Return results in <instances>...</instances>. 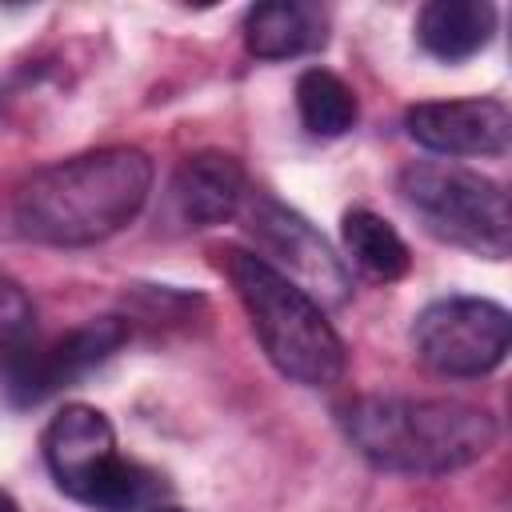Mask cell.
<instances>
[{"instance_id": "2", "label": "cell", "mask_w": 512, "mask_h": 512, "mask_svg": "<svg viewBox=\"0 0 512 512\" xmlns=\"http://www.w3.org/2000/svg\"><path fill=\"white\" fill-rule=\"evenodd\" d=\"M344 432L368 464L404 476L460 472L496 444L484 408L444 396H364L344 408Z\"/></svg>"}, {"instance_id": "16", "label": "cell", "mask_w": 512, "mask_h": 512, "mask_svg": "<svg viewBox=\"0 0 512 512\" xmlns=\"http://www.w3.org/2000/svg\"><path fill=\"white\" fill-rule=\"evenodd\" d=\"M0 512H20V508H16V500H12L4 488H0Z\"/></svg>"}, {"instance_id": "3", "label": "cell", "mask_w": 512, "mask_h": 512, "mask_svg": "<svg viewBox=\"0 0 512 512\" xmlns=\"http://www.w3.org/2000/svg\"><path fill=\"white\" fill-rule=\"evenodd\" d=\"M216 256L252 320L264 356L296 384L308 388L340 384L348 368V348L340 332L328 324L324 308L248 248L228 244Z\"/></svg>"}, {"instance_id": "9", "label": "cell", "mask_w": 512, "mask_h": 512, "mask_svg": "<svg viewBox=\"0 0 512 512\" xmlns=\"http://www.w3.org/2000/svg\"><path fill=\"white\" fill-rule=\"evenodd\" d=\"M408 136L440 156H504L512 140V112L492 96L420 100L404 112Z\"/></svg>"}, {"instance_id": "17", "label": "cell", "mask_w": 512, "mask_h": 512, "mask_svg": "<svg viewBox=\"0 0 512 512\" xmlns=\"http://www.w3.org/2000/svg\"><path fill=\"white\" fill-rule=\"evenodd\" d=\"M148 512H188V508H176V504H156V508H148Z\"/></svg>"}, {"instance_id": "7", "label": "cell", "mask_w": 512, "mask_h": 512, "mask_svg": "<svg viewBox=\"0 0 512 512\" xmlns=\"http://www.w3.org/2000/svg\"><path fill=\"white\" fill-rule=\"evenodd\" d=\"M40 448L60 492H68L88 508H100L112 476L124 464V456L116 452V432L108 416L92 404H64L48 420Z\"/></svg>"}, {"instance_id": "14", "label": "cell", "mask_w": 512, "mask_h": 512, "mask_svg": "<svg viewBox=\"0 0 512 512\" xmlns=\"http://www.w3.org/2000/svg\"><path fill=\"white\" fill-rule=\"evenodd\" d=\"M296 108H300V120L312 136H344L356 116H360V104H356V92L328 68H304L300 80H296Z\"/></svg>"}, {"instance_id": "6", "label": "cell", "mask_w": 512, "mask_h": 512, "mask_svg": "<svg viewBox=\"0 0 512 512\" xmlns=\"http://www.w3.org/2000/svg\"><path fill=\"white\" fill-rule=\"evenodd\" d=\"M244 220L256 240V256L272 264L280 276H288L300 292H308L320 308H340L352 296L348 268L300 212L256 192Z\"/></svg>"}, {"instance_id": "4", "label": "cell", "mask_w": 512, "mask_h": 512, "mask_svg": "<svg viewBox=\"0 0 512 512\" xmlns=\"http://www.w3.org/2000/svg\"><path fill=\"white\" fill-rule=\"evenodd\" d=\"M396 192L436 240L484 260H508L512 212L496 180L444 160H412L400 168Z\"/></svg>"}, {"instance_id": "15", "label": "cell", "mask_w": 512, "mask_h": 512, "mask_svg": "<svg viewBox=\"0 0 512 512\" xmlns=\"http://www.w3.org/2000/svg\"><path fill=\"white\" fill-rule=\"evenodd\" d=\"M32 332H36L32 296L12 276L0 272V364L20 360L32 344Z\"/></svg>"}, {"instance_id": "1", "label": "cell", "mask_w": 512, "mask_h": 512, "mask_svg": "<svg viewBox=\"0 0 512 512\" xmlns=\"http://www.w3.org/2000/svg\"><path fill=\"white\" fill-rule=\"evenodd\" d=\"M152 192V160L140 148H92L40 168L16 192L20 236L52 248H84L132 224Z\"/></svg>"}, {"instance_id": "11", "label": "cell", "mask_w": 512, "mask_h": 512, "mask_svg": "<svg viewBox=\"0 0 512 512\" xmlns=\"http://www.w3.org/2000/svg\"><path fill=\"white\" fill-rule=\"evenodd\" d=\"M244 48L256 60H292L324 48L328 24L316 4L304 0H268L244 12Z\"/></svg>"}, {"instance_id": "13", "label": "cell", "mask_w": 512, "mask_h": 512, "mask_svg": "<svg viewBox=\"0 0 512 512\" xmlns=\"http://www.w3.org/2000/svg\"><path fill=\"white\" fill-rule=\"evenodd\" d=\"M340 236H344L348 256H352L372 280H400V276L412 268V252H408L404 236H400L384 216H376L372 208H352V212H344Z\"/></svg>"}, {"instance_id": "5", "label": "cell", "mask_w": 512, "mask_h": 512, "mask_svg": "<svg viewBox=\"0 0 512 512\" xmlns=\"http://www.w3.org/2000/svg\"><path fill=\"white\" fill-rule=\"evenodd\" d=\"M508 344V308L480 296L432 300L412 324V348L420 364H428L440 376H484L504 364Z\"/></svg>"}, {"instance_id": "10", "label": "cell", "mask_w": 512, "mask_h": 512, "mask_svg": "<svg viewBox=\"0 0 512 512\" xmlns=\"http://www.w3.org/2000/svg\"><path fill=\"white\" fill-rule=\"evenodd\" d=\"M168 196H172L176 216L188 228H212V224L232 220L244 208L248 176H244V164L236 156L204 148V152H192L176 164Z\"/></svg>"}, {"instance_id": "12", "label": "cell", "mask_w": 512, "mask_h": 512, "mask_svg": "<svg viewBox=\"0 0 512 512\" xmlns=\"http://www.w3.org/2000/svg\"><path fill=\"white\" fill-rule=\"evenodd\" d=\"M496 32V8L488 0H432L416 16V36L436 60H468L488 48Z\"/></svg>"}, {"instance_id": "8", "label": "cell", "mask_w": 512, "mask_h": 512, "mask_svg": "<svg viewBox=\"0 0 512 512\" xmlns=\"http://www.w3.org/2000/svg\"><path fill=\"white\" fill-rule=\"evenodd\" d=\"M128 340V324L120 316H96L76 324L72 332L56 336L44 348H28L20 360H12L8 372V396L20 408H32L60 388L84 380L96 364H104L120 344Z\"/></svg>"}]
</instances>
